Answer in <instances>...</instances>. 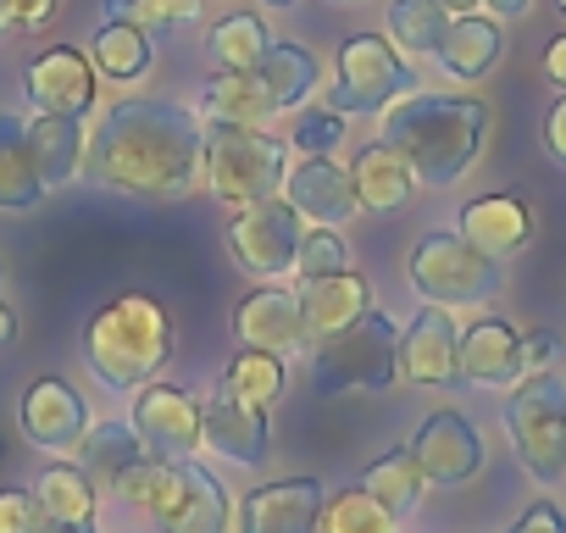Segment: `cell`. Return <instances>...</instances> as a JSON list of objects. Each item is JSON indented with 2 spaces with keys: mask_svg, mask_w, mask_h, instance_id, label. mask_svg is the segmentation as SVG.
<instances>
[{
  "mask_svg": "<svg viewBox=\"0 0 566 533\" xmlns=\"http://www.w3.org/2000/svg\"><path fill=\"white\" fill-rule=\"evenodd\" d=\"M84 173L117 195L178 200L195 189V178H206V128L172 101L123 95L101 112L84 150Z\"/></svg>",
  "mask_w": 566,
  "mask_h": 533,
  "instance_id": "6da1fadb",
  "label": "cell"
},
{
  "mask_svg": "<svg viewBox=\"0 0 566 533\" xmlns=\"http://www.w3.org/2000/svg\"><path fill=\"white\" fill-rule=\"evenodd\" d=\"M378 139L406 156L417 184L450 189L455 178H467L489 139V106L478 95H400L384 112Z\"/></svg>",
  "mask_w": 566,
  "mask_h": 533,
  "instance_id": "7a4b0ae2",
  "label": "cell"
},
{
  "mask_svg": "<svg viewBox=\"0 0 566 533\" xmlns=\"http://www.w3.org/2000/svg\"><path fill=\"white\" fill-rule=\"evenodd\" d=\"M112 489L150 522V533H228L233 527V494L195 456L172 461V456L145 450Z\"/></svg>",
  "mask_w": 566,
  "mask_h": 533,
  "instance_id": "3957f363",
  "label": "cell"
},
{
  "mask_svg": "<svg viewBox=\"0 0 566 533\" xmlns=\"http://www.w3.org/2000/svg\"><path fill=\"white\" fill-rule=\"evenodd\" d=\"M167 356H172V317L156 295H139V290L117 295L84 328V362L117 395H134L150 378H161Z\"/></svg>",
  "mask_w": 566,
  "mask_h": 533,
  "instance_id": "277c9868",
  "label": "cell"
},
{
  "mask_svg": "<svg viewBox=\"0 0 566 533\" xmlns=\"http://www.w3.org/2000/svg\"><path fill=\"white\" fill-rule=\"evenodd\" d=\"M400 378V328L373 306L350 328L312 339V373L306 384L317 395H378Z\"/></svg>",
  "mask_w": 566,
  "mask_h": 533,
  "instance_id": "5b68a950",
  "label": "cell"
},
{
  "mask_svg": "<svg viewBox=\"0 0 566 533\" xmlns=\"http://www.w3.org/2000/svg\"><path fill=\"white\" fill-rule=\"evenodd\" d=\"M290 178V139L266 128H206V184L222 206L277 200Z\"/></svg>",
  "mask_w": 566,
  "mask_h": 533,
  "instance_id": "8992f818",
  "label": "cell"
},
{
  "mask_svg": "<svg viewBox=\"0 0 566 533\" xmlns=\"http://www.w3.org/2000/svg\"><path fill=\"white\" fill-rule=\"evenodd\" d=\"M406 279L417 290L422 306H444V312H461V306H489L505 284L500 261H489L483 250H472L461 233H422L417 250H411V266Z\"/></svg>",
  "mask_w": 566,
  "mask_h": 533,
  "instance_id": "52a82bcc",
  "label": "cell"
},
{
  "mask_svg": "<svg viewBox=\"0 0 566 533\" xmlns=\"http://www.w3.org/2000/svg\"><path fill=\"white\" fill-rule=\"evenodd\" d=\"M505 433L516 445V461L538 483L566 478V384L555 373H527L505 400Z\"/></svg>",
  "mask_w": 566,
  "mask_h": 533,
  "instance_id": "ba28073f",
  "label": "cell"
},
{
  "mask_svg": "<svg viewBox=\"0 0 566 533\" xmlns=\"http://www.w3.org/2000/svg\"><path fill=\"white\" fill-rule=\"evenodd\" d=\"M339 84L328 95V106L339 117H384L400 95H411V67L400 62V51L384 40V34H350L339 40Z\"/></svg>",
  "mask_w": 566,
  "mask_h": 533,
  "instance_id": "9c48e42d",
  "label": "cell"
},
{
  "mask_svg": "<svg viewBox=\"0 0 566 533\" xmlns=\"http://www.w3.org/2000/svg\"><path fill=\"white\" fill-rule=\"evenodd\" d=\"M301 233L306 222L277 200H255V206H239L233 222H228V250L233 261L244 266L250 279L272 284V279H290L295 273V250H301Z\"/></svg>",
  "mask_w": 566,
  "mask_h": 533,
  "instance_id": "30bf717a",
  "label": "cell"
},
{
  "mask_svg": "<svg viewBox=\"0 0 566 533\" xmlns=\"http://www.w3.org/2000/svg\"><path fill=\"white\" fill-rule=\"evenodd\" d=\"M18 422H23V439L40 445L45 456H78L84 445V428H90V406L84 395L67 384V378H34L18 400Z\"/></svg>",
  "mask_w": 566,
  "mask_h": 533,
  "instance_id": "8fae6325",
  "label": "cell"
},
{
  "mask_svg": "<svg viewBox=\"0 0 566 533\" xmlns=\"http://www.w3.org/2000/svg\"><path fill=\"white\" fill-rule=\"evenodd\" d=\"M23 90H29L34 112H45V117H78V123L95 112V95H101L95 62H90L84 51H73V45L40 51V56L23 67Z\"/></svg>",
  "mask_w": 566,
  "mask_h": 533,
  "instance_id": "7c38bea8",
  "label": "cell"
},
{
  "mask_svg": "<svg viewBox=\"0 0 566 533\" xmlns=\"http://www.w3.org/2000/svg\"><path fill=\"white\" fill-rule=\"evenodd\" d=\"M134 433L156 456H172V461L195 456L200 450V395L184 384L150 378L145 389H134Z\"/></svg>",
  "mask_w": 566,
  "mask_h": 533,
  "instance_id": "4fadbf2b",
  "label": "cell"
},
{
  "mask_svg": "<svg viewBox=\"0 0 566 533\" xmlns=\"http://www.w3.org/2000/svg\"><path fill=\"white\" fill-rule=\"evenodd\" d=\"M406 450L417 456L422 478L439 483V489H455V483H467V478L483 472V433H478L461 411H433V417H422V428L411 433Z\"/></svg>",
  "mask_w": 566,
  "mask_h": 533,
  "instance_id": "5bb4252c",
  "label": "cell"
},
{
  "mask_svg": "<svg viewBox=\"0 0 566 533\" xmlns=\"http://www.w3.org/2000/svg\"><path fill=\"white\" fill-rule=\"evenodd\" d=\"M323 478H277L244 494L239 533H323Z\"/></svg>",
  "mask_w": 566,
  "mask_h": 533,
  "instance_id": "9a60e30c",
  "label": "cell"
},
{
  "mask_svg": "<svg viewBox=\"0 0 566 533\" xmlns=\"http://www.w3.org/2000/svg\"><path fill=\"white\" fill-rule=\"evenodd\" d=\"M400 378L417 389H450L461 384V334L444 306H428L400 334Z\"/></svg>",
  "mask_w": 566,
  "mask_h": 533,
  "instance_id": "2e32d148",
  "label": "cell"
},
{
  "mask_svg": "<svg viewBox=\"0 0 566 533\" xmlns=\"http://www.w3.org/2000/svg\"><path fill=\"white\" fill-rule=\"evenodd\" d=\"M283 206H290L301 222L334 228L356 211V184L350 167H339L334 156H301L290 161V178H283Z\"/></svg>",
  "mask_w": 566,
  "mask_h": 533,
  "instance_id": "e0dca14e",
  "label": "cell"
},
{
  "mask_svg": "<svg viewBox=\"0 0 566 533\" xmlns=\"http://www.w3.org/2000/svg\"><path fill=\"white\" fill-rule=\"evenodd\" d=\"M233 339H239V351H272V356L301 351L306 345V317H301L295 290H277V284L250 290L233 312Z\"/></svg>",
  "mask_w": 566,
  "mask_h": 533,
  "instance_id": "ac0fdd59",
  "label": "cell"
},
{
  "mask_svg": "<svg viewBox=\"0 0 566 533\" xmlns=\"http://www.w3.org/2000/svg\"><path fill=\"white\" fill-rule=\"evenodd\" d=\"M200 450L233 461V467H261L266 450H272V428H266V411L255 406H239L228 395L217 400H200Z\"/></svg>",
  "mask_w": 566,
  "mask_h": 533,
  "instance_id": "d6986e66",
  "label": "cell"
},
{
  "mask_svg": "<svg viewBox=\"0 0 566 533\" xmlns=\"http://www.w3.org/2000/svg\"><path fill=\"white\" fill-rule=\"evenodd\" d=\"M295 301H301L306 345H312V339H328V334L350 328L356 317H367L373 312V284L356 273V266H339V273H323V279H301Z\"/></svg>",
  "mask_w": 566,
  "mask_h": 533,
  "instance_id": "ffe728a7",
  "label": "cell"
},
{
  "mask_svg": "<svg viewBox=\"0 0 566 533\" xmlns=\"http://www.w3.org/2000/svg\"><path fill=\"white\" fill-rule=\"evenodd\" d=\"M250 84H255L266 117H277V112H301V106L312 101V90L323 84V62H317V51H306V45L272 40L266 56L250 67Z\"/></svg>",
  "mask_w": 566,
  "mask_h": 533,
  "instance_id": "44dd1931",
  "label": "cell"
},
{
  "mask_svg": "<svg viewBox=\"0 0 566 533\" xmlns=\"http://www.w3.org/2000/svg\"><path fill=\"white\" fill-rule=\"evenodd\" d=\"M461 378L478 389H516L527 378L522 367V334L505 317H478L461 334Z\"/></svg>",
  "mask_w": 566,
  "mask_h": 533,
  "instance_id": "7402d4cb",
  "label": "cell"
},
{
  "mask_svg": "<svg viewBox=\"0 0 566 533\" xmlns=\"http://www.w3.org/2000/svg\"><path fill=\"white\" fill-rule=\"evenodd\" d=\"M455 222H461L455 233L472 250H483L489 261H505V255H516L533 239V211H527L522 195H478V200L461 206Z\"/></svg>",
  "mask_w": 566,
  "mask_h": 533,
  "instance_id": "603a6c76",
  "label": "cell"
},
{
  "mask_svg": "<svg viewBox=\"0 0 566 533\" xmlns=\"http://www.w3.org/2000/svg\"><path fill=\"white\" fill-rule=\"evenodd\" d=\"M350 184H356V206L373 211V217H389V211H406L411 195H417V173L406 167V156L384 139L361 145L356 161H350Z\"/></svg>",
  "mask_w": 566,
  "mask_h": 533,
  "instance_id": "cb8c5ba5",
  "label": "cell"
},
{
  "mask_svg": "<svg viewBox=\"0 0 566 533\" xmlns=\"http://www.w3.org/2000/svg\"><path fill=\"white\" fill-rule=\"evenodd\" d=\"M23 134H29V156H34V173L45 189H62L84 173V150H90V134L78 117H23Z\"/></svg>",
  "mask_w": 566,
  "mask_h": 533,
  "instance_id": "d4e9b609",
  "label": "cell"
},
{
  "mask_svg": "<svg viewBox=\"0 0 566 533\" xmlns=\"http://www.w3.org/2000/svg\"><path fill=\"white\" fill-rule=\"evenodd\" d=\"M505 40H500V23L483 18V12H467V18H450L444 29V45H439V67L461 84H478L494 62H500Z\"/></svg>",
  "mask_w": 566,
  "mask_h": 533,
  "instance_id": "484cf974",
  "label": "cell"
},
{
  "mask_svg": "<svg viewBox=\"0 0 566 533\" xmlns=\"http://www.w3.org/2000/svg\"><path fill=\"white\" fill-rule=\"evenodd\" d=\"M29 489H34L45 522H90L95 505H101V483L78 461H67V456H56L51 467H40V478Z\"/></svg>",
  "mask_w": 566,
  "mask_h": 533,
  "instance_id": "4316f807",
  "label": "cell"
},
{
  "mask_svg": "<svg viewBox=\"0 0 566 533\" xmlns=\"http://www.w3.org/2000/svg\"><path fill=\"white\" fill-rule=\"evenodd\" d=\"M195 123L200 128H266V106L250 84V73H217L206 79L200 90V106H195Z\"/></svg>",
  "mask_w": 566,
  "mask_h": 533,
  "instance_id": "83f0119b",
  "label": "cell"
},
{
  "mask_svg": "<svg viewBox=\"0 0 566 533\" xmlns=\"http://www.w3.org/2000/svg\"><path fill=\"white\" fill-rule=\"evenodd\" d=\"M90 62H95V73H106V79H117V84H139V79L150 73V62H156L150 29L106 18V23L95 29V40H90Z\"/></svg>",
  "mask_w": 566,
  "mask_h": 533,
  "instance_id": "f1b7e54d",
  "label": "cell"
},
{
  "mask_svg": "<svg viewBox=\"0 0 566 533\" xmlns=\"http://www.w3.org/2000/svg\"><path fill=\"white\" fill-rule=\"evenodd\" d=\"M145 456V439L134 433V422H123V417H106V422H90L84 428V445H78V467L101 483V489H112L134 461Z\"/></svg>",
  "mask_w": 566,
  "mask_h": 533,
  "instance_id": "f546056e",
  "label": "cell"
},
{
  "mask_svg": "<svg viewBox=\"0 0 566 533\" xmlns=\"http://www.w3.org/2000/svg\"><path fill=\"white\" fill-rule=\"evenodd\" d=\"M40 195H45V184L34 173L23 117L0 112V211H29V206H40Z\"/></svg>",
  "mask_w": 566,
  "mask_h": 533,
  "instance_id": "4dcf8cb0",
  "label": "cell"
},
{
  "mask_svg": "<svg viewBox=\"0 0 566 533\" xmlns=\"http://www.w3.org/2000/svg\"><path fill=\"white\" fill-rule=\"evenodd\" d=\"M361 489L367 494H378L400 522L422 505V494L433 489L428 478H422V467H417V456L406 450V445H395V450H384L378 461H367V472H361Z\"/></svg>",
  "mask_w": 566,
  "mask_h": 533,
  "instance_id": "1f68e13d",
  "label": "cell"
},
{
  "mask_svg": "<svg viewBox=\"0 0 566 533\" xmlns=\"http://www.w3.org/2000/svg\"><path fill=\"white\" fill-rule=\"evenodd\" d=\"M283 384H290V367H283V356H272V351H239L222 367V395L239 400V406H255V411H272Z\"/></svg>",
  "mask_w": 566,
  "mask_h": 533,
  "instance_id": "d6a6232c",
  "label": "cell"
},
{
  "mask_svg": "<svg viewBox=\"0 0 566 533\" xmlns=\"http://www.w3.org/2000/svg\"><path fill=\"white\" fill-rule=\"evenodd\" d=\"M444 29H450V12L439 0H389V45L411 56H439Z\"/></svg>",
  "mask_w": 566,
  "mask_h": 533,
  "instance_id": "836d02e7",
  "label": "cell"
},
{
  "mask_svg": "<svg viewBox=\"0 0 566 533\" xmlns=\"http://www.w3.org/2000/svg\"><path fill=\"white\" fill-rule=\"evenodd\" d=\"M400 527L406 522L378 494H367L361 483L328 494V505H323V533H400Z\"/></svg>",
  "mask_w": 566,
  "mask_h": 533,
  "instance_id": "e575fe53",
  "label": "cell"
},
{
  "mask_svg": "<svg viewBox=\"0 0 566 533\" xmlns=\"http://www.w3.org/2000/svg\"><path fill=\"white\" fill-rule=\"evenodd\" d=\"M266 45H272V34H266L261 12H233L211 29V56L222 73H250L266 56Z\"/></svg>",
  "mask_w": 566,
  "mask_h": 533,
  "instance_id": "d590c367",
  "label": "cell"
},
{
  "mask_svg": "<svg viewBox=\"0 0 566 533\" xmlns=\"http://www.w3.org/2000/svg\"><path fill=\"white\" fill-rule=\"evenodd\" d=\"M290 145L301 150V156H334L339 145H345V117L334 112V106H301L295 112V123H290Z\"/></svg>",
  "mask_w": 566,
  "mask_h": 533,
  "instance_id": "8d00e7d4",
  "label": "cell"
},
{
  "mask_svg": "<svg viewBox=\"0 0 566 533\" xmlns=\"http://www.w3.org/2000/svg\"><path fill=\"white\" fill-rule=\"evenodd\" d=\"M339 266H350V250H345L339 228H306L301 250H295V273L301 279H323V273H339Z\"/></svg>",
  "mask_w": 566,
  "mask_h": 533,
  "instance_id": "74e56055",
  "label": "cell"
},
{
  "mask_svg": "<svg viewBox=\"0 0 566 533\" xmlns=\"http://www.w3.org/2000/svg\"><path fill=\"white\" fill-rule=\"evenodd\" d=\"M45 511L34 500V489H0V533H40Z\"/></svg>",
  "mask_w": 566,
  "mask_h": 533,
  "instance_id": "f35d334b",
  "label": "cell"
},
{
  "mask_svg": "<svg viewBox=\"0 0 566 533\" xmlns=\"http://www.w3.org/2000/svg\"><path fill=\"white\" fill-rule=\"evenodd\" d=\"M0 18H7V29L40 34V29L56 18V0H0Z\"/></svg>",
  "mask_w": 566,
  "mask_h": 533,
  "instance_id": "ab89813d",
  "label": "cell"
},
{
  "mask_svg": "<svg viewBox=\"0 0 566 533\" xmlns=\"http://www.w3.org/2000/svg\"><path fill=\"white\" fill-rule=\"evenodd\" d=\"M505 533H566V511L555 500H533Z\"/></svg>",
  "mask_w": 566,
  "mask_h": 533,
  "instance_id": "60d3db41",
  "label": "cell"
},
{
  "mask_svg": "<svg viewBox=\"0 0 566 533\" xmlns=\"http://www.w3.org/2000/svg\"><path fill=\"white\" fill-rule=\"evenodd\" d=\"M555 356H560V339H555V334H544V328H538V334H527V339H522V367H527V373H549V367H555Z\"/></svg>",
  "mask_w": 566,
  "mask_h": 533,
  "instance_id": "b9f144b4",
  "label": "cell"
},
{
  "mask_svg": "<svg viewBox=\"0 0 566 533\" xmlns=\"http://www.w3.org/2000/svg\"><path fill=\"white\" fill-rule=\"evenodd\" d=\"M544 156H549L555 167H566V95L544 112Z\"/></svg>",
  "mask_w": 566,
  "mask_h": 533,
  "instance_id": "7bdbcfd3",
  "label": "cell"
},
{
  "mask_svg": "<svg viewBox=\"0 0 566 533\" xmlns=\"http://www.w3.org/2000/svg\"><path fill=\"white\" fill-rule=\"evenodd\" d=\"M544 79H549L555 90H566V34L549 40V51H544Z\"/></svg>",
  "mask_w": 566,
  "mask_h": 533,
  "instance_id": "ee69618b",
  "label": "cell"
},
{
  "mask_svg": "<svg viewBox=\"0 0 566 533\" xmlns=\"http://www.w3.org/2000/svg\"><path fill=\"white\" fill-rule=\"evenodd\" d=\"M483 7H489V18H494V23H511V18H522V12H527V0H483Z\"/></svg>",
  "mask_w": 566,
  "mask_h": 533,
  "instance_id": "f6af8a7d",
  "label": "cell"
},
{
  "mask_svg": "<svg viewBox=\"0 0 566 533\" xmlns=\"http://www.w3.org/2000/svg\"><path fill=\"white\" fill-rule=\"evenodd\" d=\"M18 339V312L7 306V295H0V345H12Z\"/></svg>",
  "mask_w": 566,
  "mask_h": 533,
  "instance_id": "bcb514c9",
  "label": "cell"
},
{
  "mask_svg": "<svg viewBox=\"0 0 566 533\" xmlns=\"http://www.w3.org/2000/svg\"><path fill=\"white\" fill-rule=\"evenodd\" d=\"M40 533H101V522L90 516V522H45Z\"/></svg>",
  "mask_w": 566,
  "mask_h": 533,
  "instance_id": "7dc6e473",
  "label": "cell"
},
{
  "mask_svg": "<svg viewBox=\"0 0 566 533\" xmlns=\"http://www.w3.org/2000/svg\"><path fill=\"white\" fill-rule=\"evenodd\" d=\"M439 7H444L450 18H467V12H478V7H483V0H439Z\"/></svg>",
  "mask_w": 566,
  "mask_h": 533,
  "instance_id": "c3c4849f",
  "label": "cell"
},
{
  "mask_svg": "<svg viewBox=\"0 0 566 533\" xmlns=\"http://www.w3.org/2000/svg\"><path fill=\"white\" fill-rule=\"evenodd\" d=\"M266 7H295V0H266Z\"/></svg>",
  "mask_w": 566,
  "mask_h": 533,
  "instance_id": "681fc988",
  "label": "cell"
},
{
  "mask_svg": "<svg viewBox=\"0 0 566 533\" xmlns=\"http://www.w3.org/2000/svg\"><path fill=\"white\" fill-rule=\"evenodd\" d=\"M334 7H356V0H334Z\"/></svg>",
  "mask_w": 566,
  "mask_h": 533,
  "instance_id": "f907efd6",
  "label": "cell"
},
{
  "mask_svg": "<svg viewBox=\"0 0 566 533\" xmlns=\"http://www.w3.org/2000/svg\"><path fill=\"white\" fill-rule=\"evenodd\" d=\"M0 284H7V266H0Z\"/></svg>",
  "mask_w": 566,
  "mask_h": 533,
  "instance_id": "816d5d0a",
  "label": "cell"
},
{
  "mask_svg": "<svg viewBox=\"0 0 566 533\" xmlns=\"http://www.w3.org/2000/svg\"><path fill=\"white\" fill-rule=\"evenodd\" d=\"M555 7H560V12H566V0H555Z\"/></svg>",
  "mask_w": 566,
  "mask_h": 533,
  "instance_id": "f5cc1de1",
  "label": "cell"
},
{
  "mask_svg": "<svg viewBox=\"0 0 566 533\" xmlns=\"http://www.w3.org/2000/svg\"><path fill=\"white\" fill-rule=\"evenodd\" d=\"M0 29H7V18H0Z\"/></svg>",
  "mask_w": 566,
  "mask_h": 533,
  "instance_id": "db71d44e",
  "label": "cell"
}]
</instances>
